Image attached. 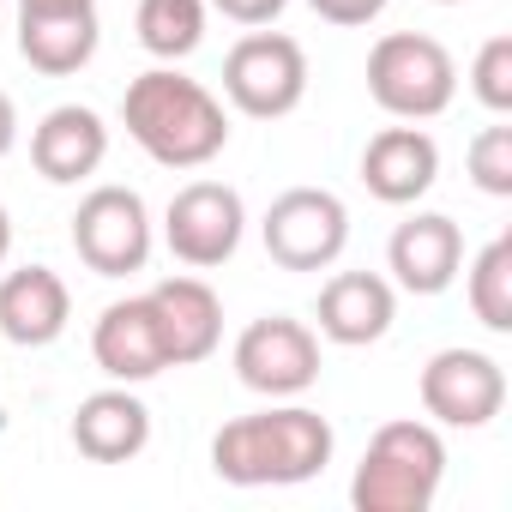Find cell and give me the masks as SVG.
I'll list each match as a JSON object with an SVG mask.
<instances>
[{"label": "cell", "mask_w": 512, "mask_h": 512, "mask_svg": "<svg viewBox=\"0 0 512 512\" xmlns=\"http://www.w3.org/2000/svg\"><path fill=\"white\" fill-rule=\"evenodd\" d=\"M332 446H338V434L320 410L272 398L266 410L235 416V422L217 428L211 470L229 488H296V482H314L332 464Z\"/></svg>", "instance_id": "6da1fadb"}, {"label": "cell", "mask_w": 512, "mask_h": 512, "mask_svg": "<svg viewBox=\"0 0 512 512\" xmlns=\"http://www.w3.org/2000/svg\"><path fill=\"white\" fill-rule=\"evenodd\" d=\"M121 127L127 139L163 163V169H205L223 145H229V115L223 97H211L199 79L175 73V67H151L127 85L121 97Z\"/></svg>", "instance_id": "7a4b0ae2"}, {"label": "cell", "mask_w": 512, "mask_h": 512, "mask_svg": "<svg viewBox=\"0 0 512 512\" xmlns=\"http://www.w3.org/2000/svg\"><path fill=\"white\" fill-rule=\"evenodd\" d=\"M446 482V440L434 422L404 416L374 428L356 476H350V506L356 512H428Z\"/></svg>", "instance_id": "3957f363"}, {"label": "cell", "mask_w": 512, "mask_h": 512, "mask_svg": "<svg viewBox=\"0 0 512 512\" xmlns=\"http://www.w3.org/2000/svg\"><path fill=\"white\" fill-rule=\"evenodd\" d=\"M368 97L392 121H434L458 97V61L428 31H386L368 49Z\"/></svg>", "instance_id": "277c9868"}, {"label": "cell", "mask_w": 512, "mask_h": 512, "mask_svg": "<svg viewBox=\"0 0 512 512\" xmlns=\"http://www.w3.org/2000/svg\"><path fill=\"white\" fill-rule=\"evenodd\" d=\"M223 97L253 115V121H284L308 97V49L284 31L253 25L229 55H223Z\"/></svg>", "instance_id": "5b68a950"}, {"label": "cell", "mask_w": 512, "mask_h": 512, "mask_svg": "<svg viewBox=\"0 0 512 512\" xmlns=\"http://www.w3.org/2000/svg\"><path fill=\"white\" fill-rule=\"evenodd\" d=\"M260 241L284 272H326L350 247V205L332 187H284L260 217Z\"/></svg>", "instance_id": "8992f818"}, {"label": "cell", "mask_w": 512, "mask_h": 512, "mask_svg": "<svg viewBox=\"0 0 512 512\" xmlns=\"http://www.w3.org/2000/svg\"><path fill=\"white\" fill-rule=\"evenodd\" d=\"M73 253L97 278H133L151 260V211L133 187H91L73 211Z\"/></svg>", "instance_id": "52a82bcc"}, {"label": "cell", "mask_w": 512, "mask_h": 512, "mask_svg": "<svg viewBox=\"0 0 512 512\" xmlns=\"http://www.w3.org/2000/svg\"><path fill=\"white\" fill-rule=\"evenodd\" d=\"M235 380L247 392H260V398H302V392H314V380H320V332L290 320V314H266V320L241 326V338H235Z\"/></svg>", "instance_id": "ba28073f"}, {"label": "cell", "mask_w": 512, "mask_h": 512, "mask_svg": "<svg viewBox=\"0 0 512 512\" xmlns=\"http://www.w3.org/2000/svg\"><path fill=\"white\" fill-rule=\"evenodd\" d=\"M422 410L434 428H488L500 410H506V368L488 356V350H434L422 380Z\"/></svg>", "instance_id": "9c48e42d"}, {"label": "cell", "mask_w": 512, "mask_h": 512, "mask_svg": "<svg viewBox=\"0 0 512 512\" xmlns=\"http://www.w3.org/2000/svg\"><path fill=\"white\" fill-rule=\"evenodd\" d=\"M241 235H247V205L229 181H187L163 211V241L193 272H211V266L235 260Z\"/></svg>", "instance_id": "30bf717a"}, {"label": "cell", "mask_w": 512, "mask_h": 512, "mask_svg": "<svg viewBox=\"0 0 512 512\" xmlns=\"http://www.w3.org/2000/svg\"><path fill=\"white\" fill-rule=\"evenodd\" d=\"M386 266L398 278V290L410 296H440L452 290V278L464 272V229L446 211H416L392 229L386 241Z\"/></svg>", "instance_id": "8fae6325"}, {"label": "cell", "mask_w": 512, "mask_h": 512, "mask_svg": "<svg viewBox=\"0 0 512 512\" xmlns=\"http://www.w3.org/2000/svg\"><path fill=\"white\" fill-rule=\"evenodd\" d=\"M151 314H157V332H163V350H169V368H193L205 356H217L223 344V302L205 278H163L145 290Z\"/></svg>", "instance_id": "7c38bea8"}, {"label": "cell", "mask_w": 512, "mask_h": 512, "mask_svg": "<svg viewBox=\"0 0 512 512\" xmlns=\"http://www.w3.org/2000/svg\"><path fill=\"white\" fill-rule=\"evenodd\" d=\"M91 356L97 368L115 380V386H145L169 368V350H163V332H157V314L145 296H127V302H109L91 326Z\"/></svg>", "instance_id": "4fadbf2b"}, {"label": "cell", "mask_w": 512, "mask_h": 512, "mask_svg": "<svg viewBox=\"0 0 512 512\" xmlns=\"http://www.w3.org/2000/svg\"><path fill=\"white\" fill-rule=\"evenodd\" d=\"M440 181V145L428 127L404 121V127H380L362 151V187L380 205H416L428 187Z\"/></svg>", "instance_id": "5bb4252c"}, {"label": "cell", "mask_w": 512, "mask_h": 512, "mask_svg": "<svg viewBox=\"0 0 512 512\" xmlns=\"http://www.w3.org/2000/svg\"><path fill=\"white\" fill-rule=\"evenodd\" d=\"M73 320V290L55 266H19L0 278V338L19 350H43L67 332Z\"/></svg>", "instance_id": "9a60e30c"}, {"label": "cell", "mask_w": 512, "mask_h": 512, "mask_svg": "<svg viewBox=\"0 0 512 512\" xmlns=\"http://www.w3.org/2000/svg\"><path fill=\"white\" fill-rule=\"evenodd\" d=\"M314 320H320V338H332L344 350L380 344L398 320V290L380 272H332L326 290H320Z\"/></svg>", "instance_id": "2e32d148"}, {"label": "cell", "mask_w": 512, "mask_h": 512, "mask_svg": "<svg viewBox=\"0 0 512 512\" xmlns=\"http://www.w3.org/2000/svg\"><path fill=\"white\" fill-rule=\"evenodd\" d=\"M103 157H109V127H103V115L85 109V103L49 109V115L37 121V133H31V163H37V175L55 181V187H73V181L97 175Z\"/></svg>", "instance_id": "e0dca14e"}, {"label": "cell", "mask_w": 512, "mask_h": 512, "mask_svg": "<svg viewBox=\"0 0 512 512\" xmlns=\"http://www.w3.org/2000/svg\"><path fill=\"white\" fill-rule=\"evenodd\" d=\"M73 446L91 464H133L151 446V410L133 386H103L73 410Z\"/></svg>", "instance_id": "ac0fdd59"}, {"label": "cell", "mask_w": 512, "mask_h": 512, "mask_svg": "<svg viewBox=\"0 0 512 512\" xmlns=\"http://www.w3.org/2000/svg\"><path fill=\"white\" fill-rule=\"evenodd\" d=\"M97 43H103L97 7H19V55L49 79L91 67Z\"/></svg>", "instance_id": "d6986e66"}, {"label": "cell", "mask_w": 512, "mask_h": 512, "mask_svg": "<svg viewBox=\"0 0 512 512\" xmlns=\"http://www.w3.org/2000/svg\"><path fill=\"white\" fill-rule=\"evenodd\" d=\"M139 49L157 61H187L205 43V0H139L133 13Z\"/></svg>", "instance_id": "ffe728a7"}, {"label": "cell", "mask_w": 512, "mask_h": 512, "mask_svg": "<svg viewBox=\"0 0 512 512\" xmlns=\"http://www.w3.org/2000/svg\"><path fill=\"white\" fill-rule=\"evenodd\" d=\"M464 296H470V314L488 332H512V235H494L476 260H470Z\"/></svg>", "instance_id": "44dd1931"}, {"label": "cell", "mask_w": 512, "mask_h": 512, "mask_svg": "<svg viewBox=\"0 0 512 512\" xmlns=\"http://www.w3.org/2000/svg\"><path fill=\"white\" fill-rule=\"evenodd\" d=\"M470 91L488 115H512V37H488L470 61Z\"/></svg>", "instance_id": "7402d4cb"}, {"label": "cell", "mask_w": 512, "mask_h": 512, "mask_svg": "<svg viewBox=\"0 0 512 512\" xmlns=\"http://www.w3.org/2000/svg\"><path fill=\"white\" fill-rule=\"evenodd\" d=\"M470 181L488 193V199H512V127H482L476 139H470Z\"/></svg>", "instance_id": "603a6c76"}, {"label": "cell", "mask_w": 512, "mask_h": 512, "mask_svg": "<svg viewBox=\"0 0 512 512\" xmlns=\"http://www.w3.org/2000/svg\"><path fill=\"white\" fill-rule=\"evenodd\" d=\"M308 7H314L326 25H344V31H356V25H374V19L386 13V0H308Z\"/></svg>", "instance_id": "cb8c5ba5"}, {"label": "cell", "mask_w": 512, "mask_h": 512, "mask_svg": "<svg viewBox=\"0 0 512 512\" xmlns=\"http://www.w3.org/2000/svg\"><path fill=\"white\" fill-rule=\"evenodd\" d=\"M205 7H217V13L235 19V25H272L290 0H205Z\"/></svg>", "instance_id": "d4e9b609"}, {"label": "cell", "mask_w": 512, "mask_h": 512, "mask_svg": "<svg viewBox=\"0 0 512 512\" xmlns=\"http://www.w3.org/2000/svg\"><path fill=\"white\" fill-rule=\"evenodd\" d=\"M19 145V109H13V97L0 91V157H7Z\"/></svg>", "instance_id": "484cf974"}, {"label": "cell", "mask_w": 512, "mask_h": 512, "mask_svg": "<svg viewBox=\"0 0 512 512\" xmlns=\"http://www.w3.org/2000/svg\"><path fill=\"white\" fill-rule=\"evenodd\" d=\"M7 253H13V217H7V205H0V266H7Z\"/></svg>", "instance_id": "4316f807"}, {"label": "cell", "mask_w": 512, "mask_h": 512, "mask_svg": "<svg viewBox=\"0 0 512 512\" xmlns=\"http://www.w3.org/2000/svg\"><path fill=\"white\" fill-rule=\"evenodd\" d=\"M19 7H97V0H19Z\"/></svg>", "instance_id": "83f0119b"}, {"label": "cell", "mask_w": 512, "mask_h": 512, "mask_svg": "<svg viewBox=\"0 0 512 512\" xmlns=\"http://www.w3.org/2000/svg\"><path fill=\"white\" fill-rule=\"evenodd\" d=\"M434 7H458V0H434Z\"/></svg>", "instance_id": "f1b7e54d"}]
</instances>
